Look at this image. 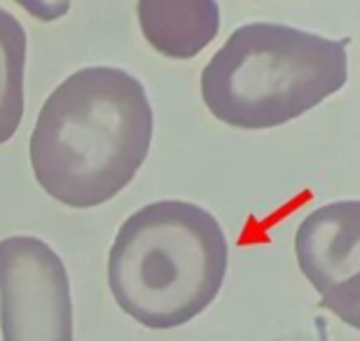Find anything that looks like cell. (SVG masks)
Listing matches in <instances>:
<instances>
[{"mask_svg":"<svg viewBox=\"0 0 360 341\" xmlns=\"http://www.w3.org/2000/svg\"><path fill=\"white\" fill-rule=\"evenodd\" d=\"M347 82V40L253 21L236 28L204 66L201 98L222 124L264 131L307 115Z\"/></svg>","mask_w":360,"mask_h":341,"instance_id":"3957f363","label":"cell"},{"mask_svg":"<svg viewBox=\"0 0 360 341\" xmlns=\"http://www.w3.org/2000/svg\"><path fill=\"white\" fill-rule=\"evenodd\" d=\"M3 341H75L73 295L63 259L38 236L0 241Z\"/></svg>","mask_w":360,"mask_h":341,"instance_id":"277c9868","label":"cell"},{"mask_svg":"<svg viewBox=\"0 0 360 341\" xmlns=\"http://www.w3.org/2000/svg\"><path fill=\"white\" fill-rule=\"evenodd\" d=\"M321 307L335 314L349 328L360 330V271L323 292Z\"/></svg>","mask_w":360,"mask_h":341,"instance_id":"ba28073f","label":"cell"},{"mask_svg":"<svg viewBox=\"0 0 360 341\" xmlns=\"http://www.w3.org/2000/svg\"><path fill=\"white\" fill-rule=\"evenodd\" d=\"M28 38L21 21L0 7V145L24 120V72Z\"/></svg>","mask_w":360,"mask_h":341,"instance_id":"52a82bcc","label":"cell"},{"mask_svg":"<svg viewBox=\"0 0 360 341\" xmlns=\"http://www.w3.org/2000/svg\"><path fill=\"white\" fill-rule=\"evenodd\" d=\"M155 115L131 72L89 66L42 103L28 143L38 185L68 208H96L131 185L153 145Z\"/></svg>","mask_w":360,"mask_h":341,"instance_id":"6da1fadb","label":"cell"},{"mask_svg":"<svg viewBox=\"0 0 360 341\" xmlns=\"http://www.w3.org/2000/svg\"><path fill=\"white\" fill-rule=\"evenodd\" d=\"M21 10L31 14L33 19L38 21H59L61 17H66L73 0H14Z\"/></svg>","mask_w":360,"mask_h":341,"instance_id":"9c48e42d","label":"cell"},{"mask_svg":"<svg viewBox=\"0 0 360 341\" xmlns=\"http://www.w3.org/2000/svg\"><path fill=\"white\" fill-rule=\"evenodd\" d=\"M300 271L319 295L360 271V199L311 210L295 231Z\"/></svg>","mask_w":360,"mask_h":341,"instance_id":"5b68a950","label":"cell"},{"mask_svg":"<svg viewBox=\"0 0 360 341\" xmlns=\"http://www.w3.org/2000/svg\"><path fill=\"white\" fill-rule=\"evenodd\" d=\"M136 12L143 38L167 59H194L220 33L218 0H139Z\"/></svg>","mask_w":360,"mask_h":341,"instance_id":"8992f818","label":"cell"},{"mask_svg":"<svg viewBox=\"0 0 360 341\" xmlns=\"http://www.w3.org/2000/svg\"><path fill=\"white\" fill-rule=\"evenodd\" d=\"M229 264L218 217L190 201H155L122 222L108 252L115 304L148 330L183 328L215 302Z\"/></svg>","mask_w":360,"mask_h":341,"instance_id":"7a4b0ae2","label":"cell"}]
</instances>
